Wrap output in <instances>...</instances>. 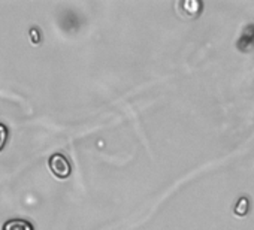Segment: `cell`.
Listing matches in <instances>:
<instances>
[{"mask_svg":"<svg viewBox=\"0 0 254 230\" xmlns=\"http://www.w3.org/2000/svg\"><path fill=\"white\" fill-rule=\"evenodd\" d=\"M48 168L51 171V173L59 178V179H66L70 176L72 173V166L70 162L67 160L66 156L60 154V153H54L50 159H48Z\"/></svg>","mask_w":254,"mask_h":230,"instance_id":"cell-1","label":"cell"},{"mask_svg":"<svg viewBox=\"0 0 254 230\" xmlns=\"http://www.w3.org/2000/svg\"><path fill=\"white\" fill-rule=\"evenodd\" d=\"M2 230H35V226L24 218H12L3 223Z\"/></svg>","mask_w":254,"mask_h":230,"instance_id":"cell-2","label":"cell"},{"mask_svg":"<svg viewBox=\"0 0 254 230\" xmlns=\"http://www.w3.org/2000/svg\"><path fill=\"white\" fill-rule=\"evenodd\" d=\"M8 138H9V129L3 123H0V153L6 147Z\"/></svg>","mask_w":254,"mask_h":230,"instance_id":"cell-3","label":"cell"},{"mask_svg":"<svg viewBox=\"0 0 254 230\" xmlns=\"http://www.w3.org/2000/svg\"><path fill=\"white\" fill-rule=\"evenodd\" d=\"M29 35H30V41H32V44H39L41 42V33H39V30H38V27H32L30 29V32H29Z\"/></svg>","mask_w":254,"mask_h":230,"instance_id":"cell-4","label":"cell"}]
</instances>
